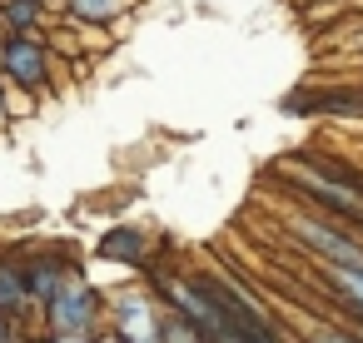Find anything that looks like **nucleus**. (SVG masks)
Here are the masks:
<instances>
[{"label":"nucleus","mask_w":363,"mask_h":343,"mask_svg":"<svg viewBox=\"0 0 363 343\" xmlns=\"http://www.w3.org/2000/svg\"><path fill=\"white\" fill-rule=\"evenodd\" d=\"M100 313H105V298H100L95 283H85L80 274H75V279L45 303V323H50V333H95Z\"/></svg>","instance_id":"nucleus-2"},{"label":"nucleus","mask_w":363,"mask_h":343,"mask_svg":"<svg viewBox=\"0 0 363 343\" xmlns=\"http://www.w3.org/2000/svg\"><path fill=\"white\" fill-rule=\"evenodd\" d=\"M30 308V293H26V274H21V259H6L0 254V313L21 318Z\"/></svg>","instance_id":"nucleus-7"},{"label":"nucleus","mask_w":363,"mask_h":343,"mask_svg":"<svg viewBox=\"0 0 363 343\" xmlns=\"http://www.w3.org/2000/svg\"><path fill=\"white\" fill-rule=\"evenodd\" d=\"M328 283L343 293L348 313H363V264H323Z\"/></svg>","instance_id":"nucleus-9"},{"label":"nucleus","mask_w":363,"mask_h":343,"mask_svg":"<svg viewBox=\"0 0 363 343\" xmlns=\"http://www.w3.org/2000/svg\"><path fill=\"white\" fill-rule=\"evenodd\" d=\"M45 16V0H6V11H0V21H6L16 35H30Z\"/></svg>","instance_id":"nucleus-10"},{"label":"nucleus","mask_w":363,"mask_h":343,"mask_svg":"<svg viewBox=\"0 0 363 343\" xmlns=\"http://www.w3.org/2000/svg\"><path fill=\"white\" fill-rule=\"evenodd\" d=\"M45 343H95V333H50Z\"/></svg>","instance_id":"nucleus-13"},{"label":"nucleus","mask_w":363,"mask_h":343,"mask_svg":"<svg viewBox=\"0 0 363 343\" xmlns=\"http://www.w3.org/2000/svg\"><path fill=\"white\" fill-rule=\"evenodd\" d=\"M95 343H130V338H120V333H115V328H105V333H100V338H95Z\"/></svg>","instance_id":"nucleus-16"},{"label":"nucleus","mask_w":363,"mask_h":343,"mask_svg":"<svg viewBox=\"0 0 363 343\" xmlns=\"http://www.w3.org/2000/svg\"><path fill=\"white\" fill-rule=\"evenodd\" d=\"M160 303L184 313L209 343H279V333L259 318L249 298H239L229 283L209 274H160Z\"/></svg>","instance_id":"nucleus-1"},{"label":"nucleus","mask_w":363,"mask_h":343,"mask_svg":"<svg viewBox=\"0 0 363 343\" xmlns=\"http://www.w3.org/2000/svg\"><path fill=\"white\" fill-rule=\"evenodd\" d=\"M0 70H6L11 85L30 90V95H45L50 90V55L35 35H11L0 45Z\"/></svg>","instance_id":"nucleus-4"},{"label":"nucleus","mask_w":363,"mask_h":343,"mask_svg":"<svg viewBox=\"0 0 363 343\" xmlns=\"http://www.w3.org/2000/svg\"><path fill=\"white\" fill-rule=\"evenodd\" d=\"M160 343H209L184 313H174V308H164V333H160Z\"/></svg>","instance_id":"nucleus-12"},{"label":"nucleus","mask_w":363,"mask_h":343,"mask_svg":"<svg viewBox=\"0 0 363 343\" xmlns=\"http://www.w3.org/2000/svg\"><path fill=\"white\" fill-rule=\"evenodd\" d=\"M110 328L120 338H130V343H160V333H164V303L155 293H145V288H125L110 303Z\"/></svg>","instance_id":"nucleus-3"},{"label":"nucleus","mask_w":363,"mask_h":343,"mask_svg":"<svg viewBox=\"0 0 363 343\" xmlns=\"http://www.w3.org/2000/svg\"><path fill=\"white\" fill-rule=\"evenodd\" d=\"M0 343H21V338H16V318H11V313H0Z\"/></svg>","instance_id":"nucleus-14"},{"label":"nucleus","mask_w":363,"mask_h":343,"mask_svg":"<svg viewBox=\"0 0 363 343\" xmlns=\"http://www.w3.org/2000/svg\"><path fill=\"white\" fill-rule=\"evenodd\" d=\"M70 6V16L75 21H85V26H105V21H115L130 0H65Z\"/></svg>","instance_id":"nucleus-11"},{"label":"nucleus","mask_w":363,"mask_h":343,"mask_svg":"<svg viewBox=\"0 0 363 343\" xmlns=\"http://www.w3.org/2000/svg\"><path fill=\"white\" fill-rule=\"evenodd\" d=\"M21 274H26V293H30V303H40V308H45V303L75 279L65 249H35V254H26V259H21Z\"/></svg>","instance_id":"nucleus-6"},{"label":"nucleus","mask_w":363,"mask_h":343,"mask_svg":"<svg viewBox=\"0 0 363 343\" xmlns=\"http://www.w3.org/2000/svg\"><path fill=\"white\" fill-rule=\"evenodd\" d=\"M294 229V239L303 244V249H313L323 264H363V244L348 234V229H333L328 219H294L289 224Z\"/></svg>","instance_id":"nucleus-5"},{"label":"nucleus","mask_w":363,"mask_h":343,"mask_svg":"<svg viewBox=\"0 0 363 343\" xmlns=\"http://www.w3.org/2000/svg\"><path fill=\"white\" fill-rule=\"evenodd\" d=\"M100 254L115 259V264H140V259L150 254V234H145V229H110V234L100 239Z\"/></svg>","instance_id":"nucleus-8"},{"label":"nucleus","mask_w":363,"mask_h":343,"mask_svg":"<svg viewBox=\"0 0 363 343\" xmlns=\"http://www.w3.org/2000/svg\"><path fill=\"white\" fill-rule=\"evenodd\" d=\"M318 343H363V338H358V333H323Z\"/></svg>","instance_id":"nucleus-15"},{"label":"nucleus","mask_w":363,"mask_h":343,"mask_svg":"<svg viewBox=\"0 0 363 343\" xmlns=\"http://www.w3.org/2000/svg\"><path fill=\"white\" fill-rule=\"evenodd\" d=\"M0 130H6V95H0Z\"/></svg>","instance_id":"nucleus-17"}]
</instances>
